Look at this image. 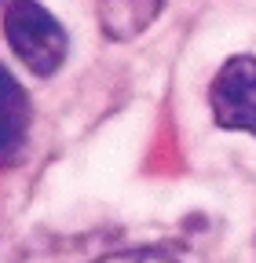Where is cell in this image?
Returning a JSON list of instances; mask_svg holds the SVG:
<instances>
[{"label": "cell", "mask_w": 256, "mask_h": 263, "mask_svg": "<svg viewBox=\"0 0 256 263\" xmlns=\"http://www.w3.org/2000/svg\"><path fill=\"white\" fill-rule=\"evenodd\" d=\"M165 0H99V26L110 41H136L161 15Z\"/></svg>", "instance_id": "277c9868"}, {"label": "cell", "mask_w": 256, "mask_h": 263, "mask_svg": "<svg viewBox=\"0 0 256 263\" xmlns=\"http://www.w3.org/2000/svg\"><path fill=\"white\" fill-rule=\"evenodd\" d=\"M29 124H33L29 95L15 81V73L0 66V164L19 161L29 139Z\"/></svg>", "instance_id": "3957f363"}, {"label": "cell", "mask_w": 256, "mask_h": 263, "mask_svg": "<svg viewBox=\"0 0 256 263\" xmlns=\"http://www.w3.org/2000/svg\"><path fill=\"white\" fill-rule=\"evenodd\" d=\"M209 110L216 128L256 139V55H231L216 70L209 84Z\"/></svg>", "instance_id": "7a4b0ae2"}, {"label": "cell", "mask_w": 256, "mask_h": 263, "mask_svg": "<svg viewBox=\"0 0 256 263\" xmlns=\"http://www.w3.org/2000/svg\"><path fill=\"white\" fill-rule=\"evenodd\" d=\"M4 41L33 77H51L70 55V33L37 0H11L4 8Z\"/></svg>", "instance_id": "6da1fadb"}]
</instances>
